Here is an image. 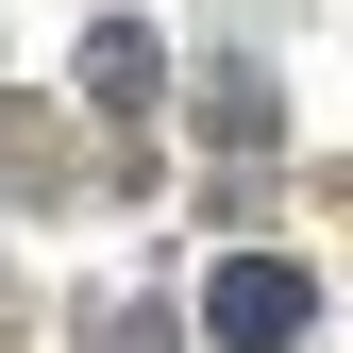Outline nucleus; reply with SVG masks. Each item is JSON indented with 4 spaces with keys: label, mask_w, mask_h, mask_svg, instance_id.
Instances as JSON below:
<instances>
[{
    "label": "nucleus",
    "mask_w": 353,
    "mask_h": 353,
    "mask_svg": "<svg viewBox=\"0 0 353 353\" xmlns=\"http://www.w3.org/2000/svg\"><path fill=\"white\" fill-rule=\"evenodd\" d=\"M202 320H219V353H286L303 320H320V286H303L286 252H219V270H202Z\"/></svg>",
    "instance_id": "f257e3e1"
}]
</instances>
